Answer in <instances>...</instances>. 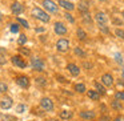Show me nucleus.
<instances>
[{"label":"nucleus","instance_id":"1","mask_svg":"<svg viewBox=\"0 0 124 121\" xmlns=\"http://www.w3.org/2000/svg\"><path fill=\"white\" fill-rule=\"evenodd\" d=\"M31 15H32L35 19L40 20V21H43V23H49V20H51V16H49L48 12L41 9V8H39V7H33Z\"/></svg>","mask_w":124,"mask_h":121},{"label":"nucleus","instance_id":"2","mask_svg":"<svg viewBox=\"0 0 124 121\" xmlns=\"http://www.w3.org/2000/svg\"><path fill=\"white\" fill-rule=\"evenodd\" d=\"M41 6L44 7V9L48 14H57L59 12V4H56L54 0H43Z\"/></svg>","mask_w":124,"mask_h":121},{"label":"nucleus","instance_id":"3","mask_svg":"<svg viewBox=\"0 0 124 121\" xmlns=\"http://www.w3.org/2000/svg\"><path fill=\"white\" fill-rule=\"evenodd\" d=\"M40 107L43 108L44 110H47V112H52L54 110V102H52L51 99H48V97H43V99L40 100Z\"/></svg>","mask_w":124,"mask_h":121},{"label":"nucleus","instance_id":"4","mask_svg":"<svg viewBox=\"0 0 124 121\" xmlns=\"http://www.w3.org/2000/svg\"><path fill=\"white\" fill-rule=\"evenodd\" d=\"M54 29H55V33L59 36H64L65 33H67V27H65L64 23L62 21H56L54 25Z\"/></svg>","mask_w":124,"mask_h":121},{"label":"nucleus","instance_id":"5","mask_svg":"<svg viewBox=\"0 0 124 121\" xmlns=\"http://www.w3.org/2000/svg\"><path fill=\"white\" fill-rule=\"evenodd\" d=\"M56 48L59 52H67L68 48H70V41L67 39H60L56 43Z\"/></svg>","mask_w":124,"mask_h":121},{"label":"nucleus","instance_id":"6","mask_svg":"<svg viewBox=\"0 0 124 121\" xmlns=\"http://www.w3.org/2000/svg\"><path fill=\"white\" fill-rule=\"evenodd\" d=\"M31 65L35 71H43L44 69V61L39 57H32L31 59Z\"/></svg>","mask_w":124,"mask_h":121},{"label":"nucleus","instance_id":"7","mask_svg":"<svg viewBox=\"0 0 124 121\" xmlns=\"http://www.w3.org/2000/svg\"><path fill=\"white\" fill-rule=\"evenodd\" d=\"M11 12L14 15H16V16H19L20 14L24 12V7H23V4L19 3V1H14L12 6H11Z\"/></svg>","mask_w":124,"mask_h":121},{"label":"nucleus","instance_id":"8","mask_svg":"<svg viewBox=\"0 0 124 121\" xmlns=\"http://www.w3.org/2000/svg\"><path fill=\"white\" fill-rule=\"evenodd\" d=\"M57 4H59L62 8H64L65 11H73L75 9V4L70 0H57Z\"/></svg>","mask_w":124,"mask_h":121},{"label":"nucleus","instance_id":"9","mask_svg":"<svg viewBox=\"0 0 124 121\" xmlns=\"http://www.w3.org/2000/svg\"><path fill=\"white\" fill-rule=\"evenodd\" d=\"M16 84L19 86H22V88H28L30 86V78L27 77V76H19V77H16Z\"/></svg>","mask_w":124,"mask_h":121},{"label":"nucleus","instance_id":"10","mask_svg":"<svg viewBox=\"0 0 124 121\" xmlns=\"http://www.w3.org/2000/svg\"><path fill=\"white\" fill-rule=\"evenodd\" d=\"M11 61H12V64H14L15 67H19V68H25L27 67V63H25L20 56H14L11 59Z\"/></svg>","mask_w":124,"mask_h":121},{"label":"nucleus","instance_id":"11","mask_svg":"<svg viewBox=\"0 0 124 121\" xmlns=\"http://www.w3.org/2000/svg\"><path fill=\"white\" fill-rule=\"evenodd\" d=\"M12 107V99L11 97H4V99H1V101H0V108L1 109H9V108Z\"/></svg>","mask_w":124,"mask_h":121},{"label":"nucleus","instance_id":"12","mask_svg":"<svg viewBox=\"0 0 124 121\" xmlns=\"http://www.w3.org/2000/svg\"><path fill=\"white\" fill-rule=\"evenodd\" d=\"M89 1L88 0H81L80 3H79V11L81 12V14H84V12H89Z\"/></svg>","mask_w":124,"mask_h":121},{"label":"nucleus","instance_id":"13","mask_svg":"<svg viewBox=\"0 0 124 121\" xmlns=\"http://www.w3.org/2000/svg\"><path fill=\"white\" fill-rule=\"evenodd\" d=\"M95 19H96V21L99 23V24H105L108 20L107 15L104 14V12H97L96 15H95Z\"/></svg>","mask_w":124,"mask_h":121},{"label":"nucleus","instance_id":"14","mask_svg":"<svg viewBox=\"0 0 124 121\" xmlns=\"http://www.w3.org/2000/svg\"><path fill=\"white\" fill-rule=\"evenodd\" d=\"M101 81H103V84H104L105 86H111V85L113 84V78H112V76H111L109 73H105V75H103Z\"/></svg>","mask_w":124,"mask_h":121},{"label":"nucleus","instance_id":"15","mask_svg":"<svg viewBox=\"0 0 124 121\" xmlns=\"http://www.w3.org/2000/svg\"><path fill=\"white\" fill-rule=\"evenodd\" d=\"M67 69L70 71V73L72 76H79V73H80L79 67H78V65H75V64H68L67 65Z\"/></svg>","mask_w":124,"mask_h":121},{"label":"nucleus","instance_id":"16","mask_svg":"<svg viewBox=\"0 0 124 121\" xmlns=\"http://www.w3.org/2000/svg\"><path fill=\"white\" fill-rule=\"evenodd\" d=\"M80 117L84 118V120H92V118H95V112H92V110H84V112H80Z\"/></svg>","mask_w":124,"mask_h":121},{"label":"nucleus","instance_id":"17","mask_svg":"<svg viewBox=\"0 0 124 121\" xmlns=\"http://www.w3.org/2000/svg\"><path fill=\"white\" fill-rule=\"evenodd\" d=\"M81 19H83V21L87 23V24H92V17H91V15H89V12L81 14Z\"/></svg>","mask_w":124,"mask_h":121},{"label":"nucleus","instance_id":"18","mask_svg":"<svg viewBox=\"0 0 124 121\" xmlns=\"http://www.w3.org/2000/svg\"><path fill=\"white\" fill-rule=\"evenodd\" d=\"M59 116L62 120H68V118L72 117V112H70V110H62Z\"/></svg>","mask_w":124,"mask_h":121},{"label":"nucleus","instance_id":"19","mask_svg":"<svg viewBox=\"0 0 124 121\" xmlns=\"http://www.w3.org/2000/svg\"><path fill=\"white\" fill-rule=\"evenodd\" d=\"M88 97L92 100H99L100 99V93L97 91H88Z\"/></svg>","mask_w":124,"mask_h":121},{"label":"nucleus","instance_id":"20","mask_svg":"<svg viewBox=\"0 0 124 121\" xmlns=\"http://www.w3.org/2000/svg\"><path fill=\"white\" fill-rule=\"evenodd\" d=\"M95 88H96V91L99 92L100 94H103V96L107 93V92H105V88H104V86H103L100 83H95Z\"/></svg>","mask_w":124,"mask_h":121},{"label":"nucleus","instance_id":"21","mask_svg":"<svg viewBox=\"0 0 124 121\" xmlns=\"http://www.w3.org/2000/svg\"><path fill=\"white\" fill-rule=\"evenodd\" d=\"M75 91L78 92V93H84L87 89H85V85H84V84H76V85H75Z\"/></svg>","mask_w":124,"mask_h":121},{"label":"nucleus","instance_id":"22","mask_svg":"<svg viewBox=\"0 0 124 121\" xmlns=\"http://www.w3.org/2000/svg\"><path fill=\"white\" fill-rule=\"evenodd\" d=\"M16 21L19 23L20 25H23L24 28H30V24H28V21H27V20H24V19H22V17H16Z\"/></svg>","mask_w":124,"mask_h":121},{"label":"nucleus","instance_id":"23","mask_svg":"<svg viewBox=\"0 0 124 121\" xmlns=\"http://www.w3.org/2000/svg\"><path fill=\"white\" fill-rule=\"evenodd\" d=\"M78 37L80 39V40H85L87 39V33L84 32L81 28H78Z\"/></svg>","mask_w":124,"mask_h":121},{"label":"nucleus","instance_id":"24","mask_svg":"<svg viewBox=\"0 0 124 121\" xmlns=\"http://www.w3.org/2000/svg\"><path fill=\"white\" fill-rule=\"evenodd\" d=\"M25 43H27V36L22 33V35L19 36V39H17V44H19V45H24Z\"/></svg>","mask_w":124,"mask_h":121},{"label":"nucleus","instance_id":"25","mask_svg":"<svg viewBox=\"0 0 124 121\" xmlns=\"http://www.w3.org/2000/svg\"><path fill=\"white\" fill-rule=\"evenodd\" d=\"M111 107H112L113 109H117V110L121 109V104H120V101H119L117 99H116V101H112V102H111Z\"/></svg>","mask_w":124,"mask_h":121},{"label":"nucleus","instance_id":"26","mask_svg":"<svg viewBox=\"0 0 124 121\" xmlns=\"http://www.w3.org/2000/svg\"><path fill=\"white\" fill-rule=\"evenodd\" d=\"M19 29H20L19 23H16V24H11V32L12 33H17V32H19Z\"/></svg>","mask_w":124,"mask_h":121},{"label":"nucleus","instance_id":"27","mask_svg":"<svg viewBox=\"0 0 124 121\" xmlns=\"http://www.w3.org/2000/svg\"><path fill=\"white\" fill-rule=\"evenodd\" d=\"M115 35L117 36V37H120V39H123V40H124V31L123 29H120V28L115 29Z\"/></svg>","mask_w":124,"mask_h":121},{"label":"nucleus","instance_id":"28","mask_svg":"<svg viewBox=\"0 0 124 121\" xmlns=\"http://www.w3.org/2000/svg\"><path fill=\"white\" fill-rule=\"evenodd\" d=\"M64 17H65V19H67L70 23H75V17H73L72 15L70 14V12H65V14H64Z\"/></svg>","mask_w":124,"mask_h":121},{"label":"nucleus","instance_id":"29","mask_svg":"<svg viewBox=\"0 0 124 121\" xmlns=\"http://www.w3.org/2000/svg\"><path fill=\"white\" fill-rule=\"evenodd\" d=\"M75 53L78 55V56H80V57H84V56H85V52H84L83 49H80L79 47H76V48H75Z\"/></svg>","mask_w":124,"mask_h":121},{"label":"nucleus","instance_id":"30","mask_svg":"<svg viewBox=\"0 0 124 121\" xmlns=\"http://www.w3.org/2000/svg\"><path fill=\"white\" fill-rule=\"evenodd\" d=\"M99 29L103 33H109V29L107 28V25H105V24H99Z\"/></svg>","mask_w":124,"mask_h":121},{"label":"nucleus","instance_id":"31","mask_svg":"<svg viewBox=\"0 0 124 121\" xmlns=\"http://www.w3.org/2000/svg\"><path fill=\"white\" fill-rule=\"evenodd\" d=\"M115 97L117 100H120V101H124V92H116Z\"/></svg>","mask_w":124,"mask_h":121},{"label":"nucleus","instance_id":"32","mask_svg":"<svg viewBox=\"0 0 124 121\" xmlns=\"http://www.w3.org/2000/svg\"><path fill=\"white\" fill-rule=\"evenodd\" d=\"M24 110H25V107H24L23 104H19V105L16 107V112H17V113H24Z\"/></svg>","mask_w":124,"mask_h":121},{"label":"nucleus","instance_id":"33","mask_svg":"<svg viewBox=\"0 0 124 121\" xmlns=\"http://www.w3.org/2000/svg\"><path fill=\"white\" fill-rule=\"evenodd\" d=\"M7 89H8V86H7V84H4V83H0V93H4V92H7Z\"/></svg>","mask_w":124,"mask_h":121},{"label":"nucleus","instance_id":"34","mask_svg":"<svg viewBox=\"0 0 124 121\" xmlns=\"http://www.w3.org/2000/svg\"><path fill=\"white\" fill-rule=\"evenodd\" d=\"M115 60L119 63V64H123V63H124L123 59H121V55L120 53H115Z\"/></svg>","mask_w":124,"mask_h":121},{"label":"nucleus","instance_id":"35","mask_svg":"<svg viewBox=\"0 0 124 121\" xmlns=\"http://www.w3.org/2000/svg\"><path fill=\"white\" fill-rule=\"evenodd\" d=\"M112 23H113V24H116V25H121V24H123V21L119 20L117 17H112Z\"/></svg>","mask_w":124,"mask_h":121},{"label":"nucleus","instance_id":"36","mask_svg":"<svg viewBox=\"0 0 124 121\" xmlns=\"http://www.w3.org/2000/svg\"><path fill=\"white\" fill-rule=\"evenodd\" d=\"M36 83H38V84H40V85H44V84H46V78L39 77V78H36Z\"/></svg>","mask_w":124,"mask_h":121},{"label":"nucleus","instance_id":"37","mask_svg":"<svg viewBox=\"0 0 124 121\" xmlns=\"http://www.w3.org/2000/svg\"><path fill=\"white\" fill-rule=\"evenodd\" d=\"M20 52H22V53H24V55H27V56H30V49H24V48H20Z\"/></svg>","mask_w":124,"mask_h":121},{"label":"nucleus","instance_id":"38","mask_svg":"<svg viewBox=\"0 0 124 121\" xmlns=\"http://www.w3.org/2000/svg\"><path fill=\"white\" fill-rule=\"evenodd\" d=\"M4 118H6L7 121H16V120H15V117H11V116H6Z\"/></svg>","mask_w":124,"mask_h":121},{"label":"nucleus","instance_id":"39","mask_svg":"<svg viewBox=\"0 0 124 121\" xmlns=\"http://www.w3.org/2000/svg\"><path fill=\"white\" fill-rule=\"evenodd\" d=\"M113 121H124V117H123V116H117Z\"/></svg>","mask_w":124,"mask_h":121},{"label":"nucleus","instance_id":"40","mask_svg":"<svg viewBox=\"0 0 124 121\" xmlns=\"http://www.w3.org/2000/svg\"><path fill=\"white\" fill-rule=\"evenodd\" d=\"M36 32H44V28H36Z\"/></svg>","mask_w":124,"mask_h":121},{"label":"nucleus","instance_id":"41","mask_svg":"<svg viewBox=\"0 0 124 121\" xmlns=\"http://www.w3.org/2000/svg\"><path fill=\"white\" fill-rule=\"evenodd\" d=\"M121 16H123V19H124V11H123V14H121Z\"/></svg>","mask_w":124,"mask_h":121},{"label":"nucleus","instance_id":"42","mask_svg":"<svg viewBox=\"0 0 124 121\" xmlns=\"http://www.w3.org/2000/svg\"><path fill=\"white\" fill-rule=\"evenodd\" d=\"M0 20H1V12H0Z\"/></svg>","mask_w":124,"mask_h":121},{"label":"nucleus","instance_id":"43","mask_svg":"<svg viewBox=\"0 0 124 121\" xmlns=\"http://www.w3.org/2000/svg\"><path fill=\"white\" fill-rule=\"evenodd\" d=\"M99 1H107V0H99Z\"/></svg>","mask_w":124,"mask_h":121},{"label":"nucleus","instance_id":"44","mask_svg":"<svg viewBox=\"0 0 124 121\" xmlns=\"http://www.w3.org/2000/svg\"><path fill=\"white\" fill-rule=\"evenodd\" d=\"M51 121H59V120H51Z\"/></svg>","mask_w":124,"mask_h":121},{"label":"nucleus","instance_id":"45","mask_svg":"<svg viewBox=\"0 0 124 121\" xmlns=\"http://www.w3.org/2000/svg\"><path fill=\"white\" fill-rule=\"evenodd\" d=\"M123 76H124V71H123Z\"/></svg>","mask_w":124,"mask_h":121}]
</instances>
